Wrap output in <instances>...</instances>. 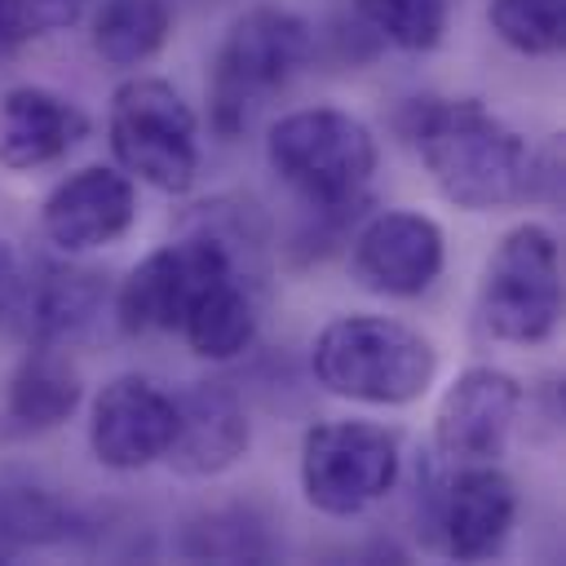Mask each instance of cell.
Returning <instances> with one entry per match:
<instances>
[{
    "mask_svg": "<svg viewBox=\"0 0 566 566\" xmlns=\"http://www.w3.org/2000/svg\"><path fill=\"white\" fill-rule=\"evenodd\" d=\"M18 292H22V274H18V261H13V252L0 243V318L13 310Z\"/></svg>",
    "mask_w": 566,
    "mask_h": 566,
    "instance_id": "cb8c5ba5",
    "label": "cell"
},
{
    "mask_svg": "<svg viewBox=\"0 0 566 566\" xmlns=\"http://www.w3.org/2000/svg\"><path fill=\"white\" fill-rule=\"evenodd\" d=\"M177 429L164 451V460L181 478H217L234 469L252 442V424L243 411V398L221 380H195L181 394H172Z\"/></svg>",
    "mask_w": 566,
    "mask_h": 566,
    "instance_id": "4fadbf2b",
    "label": "cell"
},
{
    "mask_svg": "<svg viewBox=\"0 0 566 566\" xmlns=\"http://www.w3.org/2000/svg\"><path fill=\"white\" fill-rule=\"evenodd\" d=\"M314 380L349 402L402 407L416 402L438 371L433 340L385 314L332 318L310 349Z\"/></svg>",
    "mask_w": 566,
    "mask_h": 566,
    "instance_id": "7a4b0ae2",
    "label": "cell"
},
{
    "mask_svg": "<svg viewBox=\"0 0 566 566\" xmlns=\"http://www.w3.org/2000/svg\"><path fill=\"white\" fill-rule=\"evenodd\" d=\"M190 349L199 358H212V363H226L234 354H243L256 336V310H252V296L239 279V265L221 270L186 310L181 327H177Z\"/></svg>",
    "mask_w": 566,
    "mask_h": 566,
    "instance_id": "2e32d148",
    "label": "cell"
},
{
    "mask_svg": "<svg viewBox=\"0 0 566 566\" xmlns=\"http://www.w3.org/2000/svg\"><path fill=\"white\" fill-rule=\"evenodd\" d=\"M314 57V31L305 18L256 4L230 22L208 80V119L221 137L252 128L261 106L292 84V75Z\"/></svg>",
    "mask_w": 566,
    "mask_h": 566,
    "instance_id": "3957f363",
    "label": "cell"
},
{
    "mask_svg": "<svg viewBox=\"0 0 566 566\" xmlns=\"http://www.w3.org/2000/svg\"><path fill=\"white\" fill-rule=\"evenodd\" d=\"M447 261L442 226L424 212H380L371 217L349 252L358 287L376 296H420Z\"/></svg>",
    "mask_w": 566,
    "mask_h": 566,
    "instance_id": "8fae6325",
    "label": "cell"
},
{
    "mask_svg": "<svg viewBox=\"0 0 566 566\" xmlns=\"http://www.w3.org/2000/svg\"><path fill=\"white\" fill-rule=\"evenodd\" d=\"M265 159L283 186L310 208H354L376 172V137L363 119L336 106H305L283 115L265 137Z\"/></svg>",
    "mask_w": 566,
    "mask_h": 566,
    "instance_id": "277c9868",
    "label": "cell"
},
{
    "mask_svg": "<svg viewBox=\"0 0 566 566\" xmlns=\"http://www.w3.org/2000/svg\"><path fill=\"white\" fill-rule=\"evenodd\" d=\"M478 318L504 345H539L557 332L562 252L548 226L522 221L495 243L478 287Z\"/></svg>",
    "mask_w": 566,
    "mask_h": 566,
    "instance_id": "8992f818",
    "label": "cell"
},
{
    "mask_svg": "<svg viewBox=\"0 0 566 566\" xmlns=\"http://www.w3.org/2000/svg\"><path fill=\"white\" fill-rule=\"evenodd\" d=\"M102 279L93 270L75 265H44L40 279L31 283V327L44 349H62L80 340L97 310H102Z\"/></svg>",
    "mask_w": 566,
    "mask_h": 566,
    "instance_id": "e0dca14e",
    "label": "cell"
},
{
    "mask_svg": "<svg viewBox=\"0 0 566 566\" xmlns=\"http://www.w3.org/2000/svg\"><path fill=\"white\" fill-rule=\"evenodd\" d=\"M137 221V190L133 177L106 164H88L53 186L40 208V226L53 248L62 252H93L124 239Z\"/></svg>",
    "mask_w": 566,
    "mask_h": 566,
    "instance_id": "7c38bea8",
    "label": "cell"
},
{
    "mask_svg": "<svg viewBox=\"0 0 566 566\" xmlns=\"http://www.w3.org/2000/svg\"><path fill=\"white\" fill-rule=\"evenodd\" d=\"M172 429H177L172 394H164L146 376L106 380L88 411V447H93L97 464H106L115 473H133V469L164 460Z\"/></svg>",
    "mask_w": 566,
    "mask_h": 566,
    "instance_id": "9c48e42d",
    "label": "cell"
},
{
    "mask_svg": "<svg viewBox=\"0 0 566 566\" xmlns=\"http://www.w3.org/2000/svg\"><path fill=\"white\" fill-rule=\"evenodd\" d=\"M402 133L429 168L433 186L469 212L509 208L535 195L539 172L522 133L473 97H416L402 115Z\"/></svg>",
    "mask_w": 566,
    "mask_h": 566,
    "instance_id": "6da1fadb",
    "label": "cell"
},
{
    "mask_svg": "<svg viewBox=\"0 0 566 566\" xmlns=\"http://www.w3.org/2000/svg\"><path fill=\"white\" fill-rule=\"evenodd\" d=\"M367 27L394 49L424 53L447 31V0H354Z\"/></svg>",
    "mask_w": 566,
    "mask_h": 566,
    "instance_id": "44dd1931",
    "label": "cell"
},
{
    "mask_svg": "<svg viewBox=\"0 0 566 566\" xmlns=\"http://www.w3.org/2000/svg\"><path fill=\"white\" fill-rule=\"evenodd\" d=\"M0 531L4 535H13V539H27V544H35V539H53V535H62V513H57V504L44 495V491H9L4 495V504H0Z\"/></svg>",
    "mask_w": 566,
    "mask_h": 566,
    "instance_id": "603a6c76",
    "label": "cell"
},
{
    "mask_svg": "<svg viewBox=\"0 0 566 566\" xmlns=\"http://www.w3.org/2000/svg\"><path fill=\"white\" fill-rule=\"evenodd\" d=\"M172 31L168 0H102L93 13V49L111 66L150 62Z\"/></svg>",
    "mask_w": 566,
    "mask_h": 566,
    "instance_id": "d6986e66",
    "label": "cell"
},
{
    "mask_svg": "<svg viewBox=\"0 0 566 566\" xmlns=\"http://www.w3.org/2000/svg\"><path fill=\"white\" fill-rule=\"evenodd\" d=\"M80 407V376L66 358H57L53 349H35L9 380V398H4V420L18 433H40L62 424L71 411Z\"/></svg>",
    "mask_w": 566,
    "mask_h": 566,
    "instance_id": "ac0fdd59",
    "label": "cell"
},
{
    "mask_svg": "<svg viewBox=\"0 0 566 566\" xmlns=\"http://www.w3.org/2000/svg\"><path fill=\"white\" fill-rule=\"evenodd\" d=\"M522 411V385L500 367H464L433 416V447L455 464L504 455Z\"/></svg>",
    "mask_w": 566,
    "mask_h": 566,
    "instance_id": "30bf717a",
    "label": "cell"
},
{
    "mask_svg": "<svg viewBox=\"0 0 566 566\" xmlns=\"http://www.w3.org/2000/svg\"><path fill=\"white\" fill-rule=\"evenodd\" d=\"M517 517V491L509 473L495 469V460L460 464V473L442 491V544L455 562H482L495 557L513 531Z\"/></svg>",
    "mask_w": 566,
    "mask_h": 566,
    "instance_id": "5bb4252c",
    "label": "cell"
},
{
    "mask_svg": "<svg viewBox=\"0 0 566 566\" xmlns=\"http://www.w3.org/2000/svg\"><path fill=\"white\" fill-rule=\"evenodd\" d=\"M491 31L526 57H548L566 35V0H491Z\"/></svg>",
    "mask_w": 566,
    "mask_h": 566,
    "instance_id": "ffe728a7",
    "label": "cell"
},
{
    "mask_svg": "<svg viewBox=\"0 0 566 566\" xmlns=\"http://www.w3.org/2000/svg\"><path fill=\"white\" fill-rule=\"evenodd\" d=\"M88 137V115L40 84H18L0 97V164L13 172L44 168Z\"/></svg>",
    "mask_w": 566,
    "mask_h": 566,
    "instance_id": "9a60e30c",
    "label": "cell"
},
{
    "mask_svg": "<svg viewBox=\"0 0 566 566\" xmlns=\"http://www.w3.org/2000/svg\"><path fill=\"white\" fill-rule=\"evenodd\" d=\"M398 482V438L371 420H327L301 442V491L327 517H354Z\"/></svg>",
    "mask_w": 566,
    "mask_h": 566,
    "instance_id": "52a82bcc",
    "label": "cell"
},
{
    "mask_svg": "<svg viewBox=\"0 0 566 566\" xmlns=\"http://www.w3.org/2000/svg\"><path fill=\"white\" fill-rule=\"evenodd\" d=\"M93 0H0V44H22L31 35L62 31L84 18Z\"/></svg>",
    "mask_w": 566,
    "mask_h": 566,
    "instance_id": "7402d4cb",
    "label": "cell"
},
{
    "mask_svg": "<svg viewBox=\"0 0 566 566\" xmlns=\"http://www.w3.org/2000/svg\"><path fill=\"white\" fill-rule=\"evenodd\" d=\"M230 265H234V252L212 234L177 239V243L150 252L119 283V296H115L119 327L133 332V336H142V332H177L186 310H190V301Z\"/></svg>",
    "mask_w": 566,
    "mask_h": 566,
    "instance_id": "ba28073f",
    "label": "cell"
},
{
    "mask_svg": "<svg viewBox=\"0 0 566 566\" xmlns=\"http://www.w3.org/2000/svg\"><path fill=\"white\" fill-rule=\"evenodd\" d=\"M111 150L119 168L164 195H181L199 177V119L186 97L155 75L124 80L111 97Z\"/></svg>",
    "mask_w": 566,
    "mask_h": 566,
    "instance_id": "5b68a950",
    "label": "cell"
}]
</instances>
